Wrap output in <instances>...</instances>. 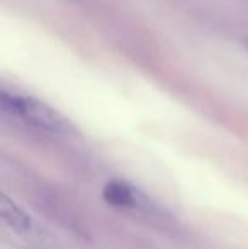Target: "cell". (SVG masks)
Segmentation results:
<instances>
[{"label":"cell","instance_id":"obj_1","mask_svg":"<svg viewBox=\"0 0 248 249\" xmlns=\"http://www.w3.org/2000/svg\"><path fill=\"white\" fill-rule=\"evenodd\" d=\"M0 112L53 134H68L72 125L53 107L34 97L14 93L0 87Z\"/></svg>","mask_w":248,"mask_h":249},{"label":"cell","instance_id":"obj_2","mask_svg":"<svg viewBox=\"0 0 248 249\" xmlns=\"http://www.w3.org/2000/svg\"><path fill=\"white\" fill-rule=\"evenodd\" d=\"M102 198L114 209L138 210V212H155V203L138 187L124 180H111L104 185Z\"/></svg>","mask_w":248,"mask_h":249},{"label":"cell","instance_id":"obj_3","mask_svg":"<svg viewBox=\"0 0 248 249\" xmlns=\"http://www.w3.org/2000/svg\"><path fill=\"white\" fill-rule=\"evenodd\" d=\"M0 220L17 232H27L33 227L29 213L3 192H0Z\"/></svg>","mask_w":248,"mask_h":249}]
</instances>
